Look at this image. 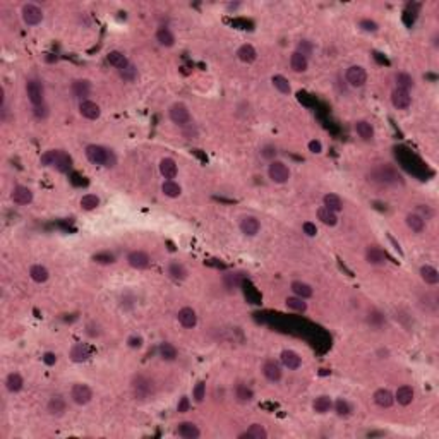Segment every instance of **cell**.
<instances>
[{
    "mask_svg": "<svg viewBox=\"0 0 439 439\" xmlns=\"http://www.w3.org/2000/svg\"><path fill=\"white\" fill-rule=\"evenodd\" d=\"M86 158L93 163V165H102V166H115L117 163V158H115V153L111 149L105 148V146L100 144H89L86 146Z\"/></svg>",
    "mask_w": 439,
    "mask_h": 439,
    "instance_id": "obj_1",
    "label": "cell"
},
{
    "mask_svg": "<svg viewBox=\"0 0 439 439\" xmlns=\"http://www.w3.org/2000/svg\"><path fill=\"white\" fill-rule=\"evenodd\" d=\"M131 388H132V393H134L136 400H148V398H151L156 391L155 381L149 379L148 376H144V374H136L134 378H132Z\"/></svg>",
    "mask_w": 439,
    "mask_h": 439,
    "instance_id": "obj_2",
    "label": "cell"
},
{
    "mask_svg": "<svg viewBox=\"0 0 439 439\" xmlns=\"http://www.w3.org/2000/svg\"><path fill=\"white\" fill-rule=\"evenodd\" d=\"M26 95L27 100L31 102V105L36 107L45 103V86L40 79H29L26 82Z\"/></svg>",
    "mask_w": 439,
    "mask_h": 439,
    "instance_id": "obj_3",
    "label": "cell"
},
{
    "mask_svg": "<svg viewBox=\"0 0 439 439\" xmlns=\"http://www.w3.org/2000/svg\"><path fill=\"white\" fill-rule=\"evenodd\" d=\"M268 177L274 184H285L290 179V168L283 162H271L268 166Z\"/></svg>",
    "mask_w": 439,
    "mask_h": 439,
    "instance_id": "obj_4",
    "label": "cell"
},
{
    "mask_svg": "<svg viewBox=\"0 0 439 439\" xmlns=\"http://www.w3.org/2000/svg\"><path fill=\"white\" fill-rule=\"evenodd\" d=\"M168 115H170V120H172L173 124L180 125V127H186L187 124H191V111L184 103H180V102L173 103V105L170 107Z\"/></svg>",
    "mask_w": 439,
    "mask_h": 439,
    "instance_id": "obj_5",
    "label": "cell"
},
{
    "mask_svg": "<svg viewBox=\"0 0 439 439\" xmlns=\"http://www.w3.org/2000/svg\"><path fill=\"white\" fill-rule=\"evenodd\" d=\"M71 398L76 405H88L93 400V389L88 384H84V383H78V384L72 386Z\"/></svg>",
    "mask_w": 439,
    "mask_h": 439,
    "instance_id": "obj_6",
    "label": "cell"
},
{
    "mask_svg": "<svg viewBox=\"0 0 439 439\" xmlns=\"http://www.w3.org/2000/svg\"><path fill=\"white\" fill-rule=\"evenodd\" d=\"M21 16H23L24 24H27V26H36V24H40L43 21V10L38 5H34V3H26V5H23Z\"/></svg>",
    "mask_w": 439,
    "mask_h": 439,
    "instance_id": "obj_7",
    "label": "cell"
},
{
    "mask_svg": "<svg viewBox=\"0 0 439 439\" xmlns=\"http://www.w3.org/2000/svg\"><path fill=\"white\" fill-rule=\"evenodd\" d=\"M345 78H347V82L350 86H354V88H362V86L367 82V72H365V69L360 67V65H352V67L347 69Z\"/></svg>",
    "mask_w": 439,
    "mask_h": 439,
    "instance_id": "obj_8",
    "label": "cell"
},
{
    "mask_svg": "<svg viewBox=\"0 0 439 439\" xmlns=\"http://www.w3.org/2000/svg\"><path fill=\"white\" fill-rule=\"evenodd\" d=\"M127 263L134 270H146L149 266V263H151V259H149V256L144 250H131L127 256Z\"/></svg>",
    "mask_w": 439,
    "mask_h": 439,
    "instance_id": "obj_9",
    "label": "cell"
},
{
    "mask_svg": "<svg viewBox=\"0 0 439 439\" xmlns=\"http://www.w3.org/2000/svg\"><path fill=\"white\" fill-rule=\"evenodd\" d=\"M391 103L396 110H407L410 105H412V96H410V93L405 91V89L395 88L391 93Z\"/></svg>",
    "mask_w": 439,
    "mask_h": 439,
    "instance_id": "obj_10",
    "label": "cell"
},
{
    "mask_svg": "<svg viewBox=\"0 0 439 439\" xmlns=\"http://www.w3.org/2000/svg\"><path fill=\"white\" fill-rule=\"evenodd\" d=\"M10 199L16 204H19V206H26V204H31V201H33V192L26 186H16L12 189V192H10Z\"/></svg>",
    "mask_w": 439,
    "mask_h": 439,
    "instance_id": "obj_11",
    "label": "cell"
},
{
    "mask_svg": "<svg viewBox=\"0 0 439 439\" xmlns=\"http://www.w3.org/2000/svg\"><path fill=\"white\" fill-rule=\"evenodd\" d=\"M47 410H48V413H50V415H54V417H60V415H64L65 410H67V402H65L64 396H60V395H54L50 400H48V403H47Z\"/></svg>",
    "mask_w": 439,
    "mask_h": 439,
    "instance_id": "obj_12",
    "label": "cell"
},
{
    "mask_svg": "<svg viewBox=\"0 0 439 439\" xmlns=\"http://www.w3.org/2000/svg\"><path fill=\"white\" fill-rule=\"evenodd\" d=\"M263 374L270 383H278L281 381L283 371H281V367L274 360H266L263 364Z\"/></svg>",
    "mask_w": 439,
    "mask_h": 439,
    "instance_id": "obj_13",
    "label": "cell"
},
{
    "mask_svg": "<svg viewBox=\"0 0 439 439\" xmlns=\"http://www.w3.org/2000/svg\"><path fill=\"white\" fill-rule=\"evenodd\" d=\"M79 113L88 120H96L102 115V110H100L98 103L91 102V100H84V102L79 103Z\"/></svg>",
    "mask_w": 439,
    "mask_h": 439,
    "instance_id": "obj_14",
    "label": "cell"
},
{
    "mask_svg": "<svg viewBox=\"0 0 439 439\" xmlns=\"http://www.w3.org/2000/svg\"><path fill=\"white\" fill-rule=\"evenodd\" d=\"M239 226H240V232H242L244 235H247V237L257 235L259 230H261V223L256 217H244L242 220H240Z\"/></svg>",
    "mask_w": 439,
    "mask_h": 439,
    "instance_id": "obj_15",
    "label": "cell"
},
{
    "mask_svg": "<svg viewBox=\"0 0 439 439\" xmlns=\"http://www.w3.org/2000/svg\"><path fill=\"white\" fill-rule=\"evenodd\" d=\"M177 318H179V323L184 326V328H187V329L196 328L197 314H196V311H194L192 307H182L179 311V314H177Z\"/></svg>",
    "mask_w": 439,
    "mask_h": 439,
    "instance_id": "obj_16",
    "label": "cell"
},
{
    "mask_svg": "<svg viewBox=\"0 0 439 439\" xmlns=\"http://www.w3.org/2000/svg\"><path fill=\"white\" fill-rule=\"evenodd\" d=\"M69 357H71L72 362H86L89 357H91V350L86 343H76L72 345L71 352H69Z\"/></svg>",
    "mask_w": 439,
    "mask_h": 439,
    "instance_id": "obj_17",
    "label": "cell"
},
{
    "mask_svg": "<svg viewBox=\"0 0 439 439\" xmlns=\"http://www.w3.org/2000/svg\"><path fill=\"white\" fill-rule=\"evenodd\" d=\"M281 364L288 369V371H297L302 365V358L297 352L294 350H283L281 352Z\"/></svg>",
    "mask_w": 439,
    "mask_h": 439,
    "instance_id": "obj_18",
    "label": "cell"
},
{
    "mask_svg": "<svg viewBox=\"0 0 439 439\" xmlns=\"http://www.w3.org/2000/svg\"><path fill=\"white\" fill-rule=\"evenodd\" d=\"M71 91H72V95H74V98H79L81 102H84L86 96L91 93V84H89V81H86V79H76V81H72V84H71Z\"/></svg>",
    "mask_w": 439,
    "mask_h": 439,
    "instance_id": "obj_19",
    "label": "cell"
},
{
    "mask_svg": "<svg viewBox=\"0 0 439 439\" xmlns=\"http://www.w3.org/2000/svg\"><path fill=\"white\" fill-rule=\"evenodd\" d=\"M160 173L165 177L166 180H173L179 173V166L173 158H163L160 162Z\"/></svg>",
    "mask_w": 439,
    "mask_h": 439,
    "instance_id": "obj_20",
    "label": "cell"
},
{
    "mask_svg": "<svg viewBox=\"0 0 439 439\" xmlns=\"http://www.w3.org/2000/svg\"><path fill=\"white\" fill-rule=\"evenodd\" d=\"M413 396H415V393H413L412 386L403 384V386H400V388L396 389L395 402H398V405H402V407H409L410 403L413 402Z\"/></svg>",
    "mask_w": 439,
    "mask_h": 439,
    "instance_id": "obj_21",
    "label": "cell"
},
{
    "mask_svg": "<svg viewBox=\"0 0 439 439\" xmlns=\"http://www.w3.org/2000/svg\"><path fill=\"white\" fill-rule=\"evenodd\" d=\"M372 398H374L376 405L381 407V409H389V407L395 403V395H393L389 389H384V388L378 389V391L374 393V396H372Z\"/></svg>",
    "mask_w": 439,
    "mask_h": 439,
    "instance_id": "obj_22",
    "label": "cell"
},
{
    "mask_svg": "<svg viewBox=\"0 0 439 439\" xmlns=\"http://www.w3.org/2000/svg\"><path fill=\"white\" fill-rule=\"evenodd\" d=\"M177 434L184 439H197L201 436V431L194 422H180L177 427Z\"/></svg>",
    "mask_w": 439,
    "mask_h": 439,
    "instance_id": "obj_23",
    "label": "cell"
},
{
    "mask_svg": "<svg viewBox=\"0 0 439 439\" xmlns=\"http://www.w3.org/2000/svg\"><path fill=\"white\" fill-rule=\"evenodd\" d=\"M365 259H367L369 264L381 266V264L386 263V254H384V250L379 249V247L371 246V247H367V250H365Z\"/></svg>",
    "mask_w": 439,
    "mask_h": 439,
    "instance_id": "obj_24",
    "label": "cell"
},
{
    "mask_svg": "<svg viewBox=\"0 0 439 439\" xmlns=\"http://www.w3.org/2000/svg\"><path fill=\"white\" fill-rule=\"evenodd\" d=\"M24 386V379L19 372H10L5 379V388L9 393H19Z\"/></svg>",
    "mask_w": 439,
    "mask_h": 439,
    "instance_id": "obj_25",
    "label": "cell"
},
{
    "mask_svg": "<svg viewBox=\"0 0 439 439\" xmlns=\"http://www.w3.org/2000/svg\"><path fill=\"white\" fill-rule=\"evenodd\" d=\"M355 132H357L358 137H362L364 141H371V139L374 137V127H372V124L367 120L355 122Z\"/></svg>",
    "mask_w": 439,
    "mask_h": 439,
    "instance_id": "obj_26",
    "label": "cell"
},
{
    "mask_svg": "<svg viewBox=\"0 0 439 439\" xmlns=\"http://www.w3.org/2000/svg\"><path fill=\"white\" fill-rule=\"evenodd\" d=\"M420 278H422L424 283H427V285H438L439 283V271L434 266L424 264V266L420 268Z\"/></svg>",
    "mask_w": 439,
    "mask_h": 439,
    "instance_id": "obj_27",
    "label": "cell"
},
{
    "mask_svg": "<svg viewBox=\"0 0 439 439\" xmlns=\"http://www.w3.org/2000/svg\"><path fill=\"white\" fill-rule=\"evenodd\" d=\"M290 67L294 72H305L309 67V60L305 55L299 54V52H294L290 57Z\"/></svg>",
    "mask_w": 439,
    "mask_h": 439,
    "instance_id": "obj_28",
    "label": "cell"
},
{
    "mask_svg": "<svg viewBox=\"0 0 439 439\" xmlns=\"http://www.w3.org/2000/svg\"><path fill=\"white\" fill-rule=\"evenodd\" d=\"M405 221H407V226L415 233L424 232V228H426V220L417 213H409L405 218Z\"/></svg>",
    "mask_w": 439,
    "mask_h": 439,
    "instance_id": "obj_29",
    "label": "cell"
},
{
    "mask_svg": "<svg viewBox=\"0 0 439 439\" xmlns=\"http://www.w3.org/2000/svg\"><path fill=\"white\" fill-rule=\"evenodd\" d=\"M237 57H239L242 62H246V64H252V62L257 58V52L252 45L246 43L237 50Z\"/></svg>",
    "mask_w": 439,
    "mask_h": 439,
    "instance_id": "obj_30",
    "label": "cell"
},
{
    "mask_svg": "<svg viewBox=\"0 0 439 439\" xmlns=\"http://www.w3.org/2000/svg\"><path fill=\"white\" fill-rule=\"evenodd\" d=\"M156 41H158L162 47L170 48L175 45V34H173L168 27H160V29L156 31Z\"/></svg>",
    "mask_w": 439,
    "mask_h": 439,
    "instance_id": "obj_31",
    "label": "cell"
},
{
    "mask_svg": "<svg viewBox=\"0 0 439 439\" xmlns=\"http://www.w3.org/2000/svg\"><path fill=\"white\" fill-rule=\"evenodd\" d=\"M239 438H247V439H266L268 438V431L264 429V426L261 424H252L246 433H242Z\"/></svg>",
    "mask_w": 439,
    "mask_h": 439,
    "instance_id": "obj_32",
    "label": "cell"
},
{
    "mask_svg": "<svg viewBox=\"0 0 439 439\" xmlns=\"http://www.w3.org/2000/svg\"><path fill=\"white\" fill-rule=\"evenodd\" d=\"M168 274H170V278H173L175 281H182L187 278V270L182 263L173 261V263L168 264Z\"/></svg>",
    "mask_w": 439,
    "mask_h": 439,
    "instance_id": "obj_33",
    "label": "cell"
},
{
    "mask_svg": "<svg viewBox=\"0 0 439 439\" xmlns=\"http://www.w3.org/2000/svg\"><path fill=\"white\" fill-rule=\"evenodd\" d=\"M292 292H294L297 297L304 299V301L305 299H311L312 295H314L312 287L307 283H304V281H294V283H292Z\"/></svg>",
    "mask_w": 439,
    "mask_h": 439,
    "instance_id": "obj_34",
    "label": "cell"
},
{
    "mask_svg": "<svg viewBox=\"0 0 439 439\" xmlns=\"http://www.w3.org/2000/svg\"><path fill=\"white\" fill-rule=\"evenodd\" d=\"M29 276L33 281H36V283H45V281L48 280V276H50V273H48V270L45 266H41V264H33V266L29 268Z\"/></svg>",
    "mask_w": 439,
    "mask_h": 439,
    "instance_id": "obj_35",
    "label": "cell"
},
{
    "mask_svg": "<svg viewBox=\"0 0 439 439\" xmlns=\"http://www.w3.org/2000/svg\"><path fill=\"white\" fill-rule=\"evenodd\" d=\"M323 203H325V208H328V210L333 211V213H340V211L343 210V201H341V197L336 196V194H326V196L323 197Z\"/></svg>",
    "mask_w": 439,
    "mask_h": 439,
    "instance_id": "obj_36",
    "label": "cell"
},
{
    "mask_svg": "<svg viewBox=\"0 0 439 439\" xmlns=\"http://www.w3.org/2000/svg\"><path fill=\"white\" fill-rule=\"evenodd\" d=\"M107 60H109V64H110V65H113V67H117L118 71H120V69H124L125 65L129 64L127 57H125V55H124V52H118V50L110 52V54H109V57H107Z\"/></svg>",
    "mask_w": 439,
    "mask_h": 439,
    "instance_id": "obj_37",
    "label": "cell"
},
{
    "mask_svg": "<svg viewBox=\"0 0 439 439\" xmlns=\"http://www.w3.org/2000/svg\"><path fill=\"white\" fill-rule=\"evenodd\" d=\"M312 409H314L318 413H326V412H329V410L333 409V402H331L329 396L323 395V396H319V398L314 400V403H312Z\"/></svg>",
    "mask_w": 439,
    "mask_h": 439,
    "instance_id": "obj_38",
    "label": "cell"
},
{
    "mask_svg": "<svg viewBox=\"0 0 439 439\" xmlns=\"http://www.w3.org/2000/svg\"><path fill=\"white\" fill-rule=\"evenodd\" d=\"M318 218H319V221L325 223V225H328V226H334L338 223L336 213L329 211L328 208H325V206L319 208V210H318Z\"/></svg>",
    "mask_w": 439,
    "mask_h": 439,
    "instance_id": "obj_39",
    "label": "cell"
},
{
    "mask_svg": "<svg viewBox=\"0 0 439 439\" xmlns=\"http://www.w3.org/2000/svg\"><path fill=\"white\" fill-rule=\"evenodd\" d=\"M158 352H160V357L163 358V360H175L177 358V348L173 347L172 343H168V341H163L162 345H160V348H158Z\"/></svg>",
    "mask_w": 439,
    "mask_h": 439,
    "instance_id": "obj_40",
    "label": "cell"
},
{
    "mask_svg": "<svg viewBox=\"0 0 439 439\" xmlns=\"http://www.w3.org/2000/svg\"><path fill=\"white\" fill-rule=\"evenodd\" d=\"M395 81H396V88L400 89H405V91H409V89L413 88V78L410 74H407V72H398V74L395 76Z\"/></svg>",
    "mask_w": 439,
    "mask_h": 439,
    "instance_id": "obj_41",
    "label": "cell"
},
{
    "mask_svg": "<svg viewBox=\"0 0 439 439\" xmlns=\"http://www.w3.org/2000/svg\"><path fill=\"white\" fill-rule=\"evenodd\" d=\"M162 192L165 194L166 197H179L180 192H182V187L179 186L173 180H165L162 186Z\"/></svg>",
    "mask_w": 439,
    "mask_h": 439,
    "instance_id": "obj_42",
    "label": "cell"
},
{
    "mask_svg": "<svg viewBox=\"0 0 439 439\" xmlns=\"http://www.w3.org/2000/svg\"><path fill=\"white\" fill-rule=\"evenodd\" d=\"M71 166H72L71 156H69L67 153H64V151L58 153V158H57V162H55V170H58L60 173H65V172L71 170Z\"/></svg>",
    "mask_w": 439,
    "mask_h": 439,
    "instance_id": "obj_43",
    "label": "cell"
},
{
    "mask_svg": "<svg viewBox=\"0 0 439 439\" xmlns=\"http://www.w3.org/2000/svg\"><path fill=\"white\" fill-rule=\"evenodd\" d=\"M118 74H120V78L124 79V81H127V82H134L136 79L139 78L137 67H136L134 64H131V62H129V64L125 65L124 69H120V71H118Z\"/></svg>",
    "mask_w": 439,
    "mask_h": 439,
    "instance_id": "obj_44",
    "label": "cell"
},
{
    "mask_svg": "<svg viewBox=\"0 0 439 439\" xmlns=\"http://www.w3.org/2000/svg\"><path fill=\"white\" fill-rule=\"evenodd\" d=\"M79 204H81V208L84 211H93L100 206V197L95 196V194H86V196L81 197Z\"/></svg>",
    "mask_w": 439,
    "mask_h": 439,
    "instance_id": "obj_45",
    "label": "cell"
},
{
    "mask_svg": "<svg viewBox=\"0 0 439 439\" xmlns=\"http://www.w3.org/2000/svg\"><path fill=\"white\" fill-rule=\"evenodd\" d=\"M271 82H273V86L278 89L280 93H283V95H288V93L292 91L290 88V82H288V79L285 78V76H273V79H271Z\"/></svg>",
    "mask_w": 439,
    "mask_h": 439,
    "instance_id": "obj_46",
    "label": "cell"
},
{
    "mask_svg": "<svg viewBox=\"0 0 439 439\" xmlns=\"http://www.w3.org/2000/svg\"><path fill=\"white\" fill-rule=\"evenodd\" d=\"M285 305H287L288 309H292V311H297V312H305L307 311V304L304 302V299L301 297H288L287 301H285Z\"/></svg>",
    "mask_w": 439,
    "mask_h": 439,
    "instance_id": "obj_47",
    "label": "cell"
},
{
    "mask_svg": "<svg viewBox=\"0 0 439 439\" xmlns=\"http://www.w3.org/2000/svg\"><path fill=\"white\" fill-rule=\"evenodd\" d=\"M235 396H237L239 402H250V400L254 398V393L247 384H237L235 386Z\"/></svg>",
    "mask_w": 439,
    "mask_h": 439,
    "instance_id": "obj_48",
    "label": "cell"
},
{
    "mask_svg": "<svg viewBox=\"0 0 439 439\" xmlns=\"http://www.w3.org/2000/svg\"><path fill=\"white\" fill-rule=\"evenodd\" d=\"M58 149H50V151H45L40 158V163L43 166H55V162L58 158Z\"/></svg>",
    "mask_w": 439,
    "mask_h": 439,
    "instance_id": "obj_49",
    "label": "cell"
},
{
    "mask_svg": "<svg viewBox=\"0 0 439 439\" xmlns=\"http://www.w3.org/2000/svg\"><path fill=\"white\" fill-rule=\"evenodd\" d=\"M192 398H194V402H196V403H203L204 402V398H206V383L199 381L196 386H194Z\"/></svg>",
    "mask_w": 439,
    "mask_h": 439,
    "instance_id": "obj_50",
    "label": "cell"
},
{
    "mask_svg": "<svg viewBox=\"0 0 439 439\" xmlns=\"http://www.w3.org/2000/svg\"><path fill=\"white\" fill-rule=\"evenodd\" d=\"M334 412H336L340 417H347V415H350V412H352L350 403H348L347 400H343V398L336 400V403H334Z\"/></svg>",
    "mask_w": 439,
    "mask_h": 439,
    "instance_id": "obj_51",
    "label": "cell"
},
{
    "mask_svg": "<svg viewBox=\"0 0 439 439\" xmlns=\"http://www.w3.org/2000/svg\"><path fill=\"white\" fill-rule=\"evenodd\" d=\"M93 259H95L96 263H100V264H111V263H115V256H113V254H110V252H100V254H96Z\"/></svg>",
    "mask_w": 439,
    "mask_h": 439,
    "instance_id": "obj_52",
    "label": "cell"
},
{
    "mask_svg": "<svg viewBox=\"0 0 439 439\" xmlns=\"http://www.w3.org/2000/svg\"><path fill=\"white\" fill-rule=\"evenodd\" d=\"M358 26H360L364 31H369V33H376V31H378V24L371 19H362L360 23H358Z\"/></svg>",
    "mask_w": 439,
    "mask_h": 439,
    "instance_id": "obj_53",
    "label": "cell"
},
{
    "mask_svg": "<svg viewBox=\"0 0 439 439\" xmlns=\"http://www.w3.org/2000/svg\"><path fill=\"white\" fill-rule=\"evenodd\" d=\"M302 230H304V233L307 237L318 235V226H316V223H312V221H305L304 225H302Z\"/></svg>",
    "mask_w": 439,
    "mask_h": 439,
    "instance_id": "obj_54",
    "label": "cell"
},
{
    "mask_svg": "<svg viewBox=\"0 0 439 439\" xmlns=\"http://www.w3.org/2000/svg\"><path fill=\"white\" fill-rule=\"evenodd\" d=\"M33 113H34V117L36 118H47L48 117V107L45 105V103L33 107Z\"/></svg>",
    "mask_w": 439,
    "mask_h": 439,
    "instance_id": "obj_55",
    "label": "cell"
},
{
    "mask_svg": "<svg viewBox=\"0 0 439 439\" xmlns=\"http://www.w3.org/2000/svg\"><path fill=\"white\" fill-rule=\"evenodd\" d=\"M417 210H419V213H417V215H420V217H422L424 220H429V218L434 217V211L431 210V206H427V204H420Z\"/></svg>",
    "mask_w": 439,
    "mask_h": 439,
    "instance_id": "obj_56",
    "label": "cell"
},
{
    "mask_svg": "<svg viewBox=\"0 0 439 439\" xmlns=\"http://www.w3.org/2000/svg\"><path fill=\"white\" fill-rule=\"evenodd\" d=\"M312 45L309 43V41H301V43H299V54H302V55H305V57H309V55L312 54Z\"/></svg>",
    "mask_w": 439,
    "mask_h": 439,
    "instance_id": "obj_57",
    "label": "cell"
},
{
    "mask_svg": "<svg viewBox=\"0 0 439 439\" xmlns=\"http://www.w3.org/2000/svg\"><path fill=\"white\" fill-rule=\"evenodd\" d=\"M369 316H371V318H369V323H371V325H372V323H374V321H378V323H376V326H378V328L383 325V323L386 321L384 316H383L381 312H378V311H374V312H372V314H369Z\"/></svg>",
    "mask_w": 439,
    "mask_h": 439,
    "instance_id": "obj_58",
    "label": "cell"
},
{
    "mask_svg": "<svg viewBox=\"0 0 439 439\" xmlns=\"http://www.w3.org/2000/svg\"><path fill=\"white\" fill-rule=\"evenodd\" d=\"M189 398L187 396H182V398L179 400V405H177V412L179 413H186L187 410H189Z\"/></svg>",
    "mask_w": 439,
    "mask_h": 439,
    "instance_id": "obj_59",
    "label": "cell"
},
{
    "mask_svg": "<svg viewBox=\"0 0 439 439\" xmlns=\"http://www.w3.org/2000/svg\"><path fill=\"white\" fill-rule=\"evenodd\" d=\"M309 151L311 153H316V155H318V153H321L323 151V144H321V141H311L309 142Z\"/></svg>",
    "mask_w": 439,
    "mask_h": 439,
    "instance_id": "obj_60",
    "label": "cell"
},
{
    "mask_svg": "<svg viewBox=\"0 0 439 439\" xmlns=\"http://www.w3.org/2000/svg\"><path fill=\"white\" fill-rule=\"evenodd\" d=\"M43 362L47 365H54L55 362H57V355H55L54 352H47V354L43 355Z\"/></svg>",
    "mask_w": 439,
    "mask_h": 439,
    "instance_id": "obj_61",
    "label": "cell"
},
{
    "mask_svg": "<svg viewBox=\"0 0 439 439\" xmlns=\"http://www.w3.org/2000/svg\"><path fill=\"white\" fill-rule=\"evenodd\" d=\"M127 343H129V347L131 348H139L142 345V338L141 336H131L127 340Z\"/></svg>",
    "mask_w": 439,
    "mask_h": 439,
    "instance_id": "obj_62",
    "label": "cell"
},
{
    "mask_svg": "<svg viewBox=\"0 0 439 439\" xmlns=\"http://www.w3.org/2000/svg\"><path fill=\"white\" fill-rule=\"evenodd\" d=\"M263 151H264V153H263L264 158H271V156L276 155V149H274V148H264Z\"/></svg>",
    "mask_w": 439,
    "mask_h": 439,
    "instance_id": "obj_63",
    "label": "cell"
}]
</instances>
